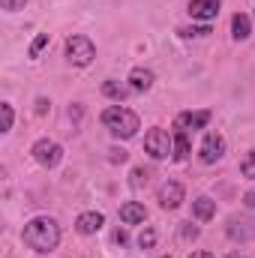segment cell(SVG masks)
Returning <instances> with one entry per match:
<instances>
[{"mask_svg":"<svg viewBox=\"0 0 255 258\" xmlns=\"http://www.w3.org/2000/svg\"><path fill=\"white\" fill-rule=\"evenodd\" d=\"M30 153H33V159H36L42 168H57L60 159H63V147H60L57 141H51V138H39Z\"/></svg>","mask_w":255,"mask_h":258,"instance_id":"cell-5","label":"cell"},{"mask_svg":"<svg viewBox=\"0 0 255 258\" xmlns=\"http://www.w3.org/2000/svg\"><path fill=\"white\" fill-rule=\"evenodd\" d=\"M192 213H195V219L207 222V219H213V216H216V204H213L207 195H201V198H195V201H192Z\"/></svg>","mask_w":255,"mask_h":258,"instance_id":"cell-14","label":"cell"},{"mask_svg":"<svg viewBox=\"0 0 255 258\" xmlns=\"http://www.w3.org/2000/svg\"><path fill=\"white\" fill-rule=\"evenodd\" d=\"M183 237H192V240H195V237H198V228H189V225H183Z\"/></svg>","mask_w":255,"mask_h":258,"instance_id":"cell-26","label":"cell"},{"mask_svg":"<svg viewBox=\"0 0 255 258\" xmlns=\"http://www.w3.org/2000/svg\"><path fill=\"white\" fill-rule=\"evenodd\" d=\"M0 108H3V132H9V129H12V120H15V111H12L9 102H3Z\"/></svg>","mask_w":255,"mask_h":258,"instance_id":"cell-22","label":"cell"},{"mask_svg":"<svg viewBox=\"0 0 255 258\" xmlns=\"http://www.w3.org/2000/svg\"><path fill=\"white\" fill-rule=\"evenodd\" d=\"M45 108H48V102H45V99H39V102H36V114H45Z\"/></svg>","mask_w":255,"mask_h":258,"instance_id":"cell-28","label":"cell"},{"mask_svg":"<svg viewBox=\"0 0 255 258\" xmlns=\"http://www.w3.org/2000/svg\"><path fill=\"white\" fill-rule=\"evenodd\" d=\"M228 258H243V255H237V252H231V255H228Z\"/></svg>","mask_w":255,"mask_h":258,"instance_id":"cell-30","label":"cell"},{"mask_svg":"<svg viewBox=\"0 0 255 258\" xmlns=\"http://www.w3.org/2000/svg\"><path fill=\"white\" fill-rule=\"evenodd\" d=\"M144 150L153 156V159H168V153L174 156V138L165 132V129H150L144 135Z\"/></svg>","mask_w":255,"mask_h":258,"instance_id":"cell-4","label":"cell"},{"mask_svg":"<svg viewBox=\"0 0 255 258\" xmlns=\"http://www.w3.org/2000/svg\"><path fill=\"white\" fill-rule=\"evenodd\" d=\"M138 246H141V249H153V246H156V231H153V228H144V231L138 234Z\"/></svg>","mask_w":255,"mask_h":258,"instance_id":"cell-20","label":"cell"},{"mask_svg":"<svg viewBox=\"0 0 255 258\" xmlns=\"http://www.w3.org/2000/svg\"><path fill=\"white\" fill-rule=\"evenodd\" d=\"M249 33H252V21H249V15L237 12V15L231 18V36L243 42V39H249Z\"/></svg>","mask_w":255,"mask_h":258,"instance_id":"cell-13","label":"cell"},{"mask_svg":"<svg viewBox=\"0 0 255 258\" xmlns=\"http://www.w3.org/2000/svg\"><path fill=\"white\" fill-rule=\"evenodd\" d=\"M222 153H225V138L219 135V132H207L204 135V141H201V162L204 165H213V162H219L222 159Z\"/></svg>","mask_w":255,"mask_h":258,"instance_id":"cell-6","label":"cell"},{"mask_svg":"<svg viewBox=\"0 0 255 258\" xmlns=\"http://www.w3.org/2000/svg\"><path fill=\"white\" fill-rule=\"evenodd\" d=\"M120 219H123L126 225H138V222L147 219V207L138 204V201H126V204L120 207Z\"/></svg>","mask_w":255,"mask_h":258,"instance_id":"cell-12","label":"cell"},{"mask_svg":"<svg viewBox=\"0 0 255 258\" xmlns=\"http://www.w3.org/2000/svg\"><path fill=\"white\" fill-rule=\"evenodd\" d=\"M210 117H213V111H207V108H201V111H180L177 117H174V129H183V132H195V129H204L210 123Z\"/></svg>","mask_w":255,"mask_h":258,"instance_id":"cell-7","label":"cell"},{"mask_svg":"<svg viewBox=\"0 0 255 258\" xmlns=\"http://www.w3.org/2000/svg\"><path fill=\"white\" fill-rule=\"evenodd\" d=\"M240 174L249 177V180H255V147L243 156V162H240Z\"/></svg>","mask_w":255,"mask_h":258,"instance_id":"cell-17","label":"cell"},{"mask_svg":"<svg viewBox=\"0 0 255 258\" xmlns=\"http://www.w3.org/2000/svg\"><path fill=\"white\" fill-rule=\"evenodd\" d=\"M66 57H69L72 66H87V63H93L96 48H93V42L87 36H69L66 39Z\"/></svg>","mask_w":255,"mask_h":258,"instance_id":"cell-3","label":"cell"},{"mask_svg":"<svg viewBox=\"0 0 255 258\" xmlns=\"http://www.w3.org/2000/svg\"><path fill=\"white\" fill-rule=\"evenodd\" d=\"M102 126L108 129L114 138H132L138 132V126H141V120H138L135 111H129L123 105H111V108L102 111Z\"/></svg>","mask_w":255,"mask_h":258,"instance_id":"cell-2","label":"cell"},{"mask_svg":"<svg viewBox=\"0 0 255 258\" xmlns=\"http://www.w3.org/2000/svg\"><path fill=\"white\" fill-rule=\"evenodd\" d=\"M147 180H150V171H147V168H135L132 177H129V186H132V189H141Z\"/></svg>","mask_w":255,"mask_h":258,"instance_id":"cell-18","label":"cell"},{"mask_svg":"<svg viewBox=\"0 0 255 258\" xmlns=\"http://www.w3.org/2000/svg\"><path fill=\"white\" fill-rule=\"evenodd\" d=\"M129 87H132L135 93L150 90V87H153V72H150V69H144V66H135V69L129 72Z\"/></svg>","mask_w":255,"mask_h":258,"instance_id":"cell-11","label":"cell"},{"mask_svg":"<svg viewBox=\"0 0 255 258\" xmlns=\"http://www.w3.org/2000/svg\"><path fill=\"white\" fill-rule=\"evenodd\" d=\"M102 93H105L108 99H117V102H120V99H126L129 93H135V90L126 87V84H117V81H105V84H102Z\"/></svg>","mask_w":255,"mask_h":258,"instance_id":"cell-16","label":"cell"},{"mask_svg":"<svg viewBox=\"0 0 255 258\" xmlns=\"http://www.w3.org/2000/svg\"><path fill=\"white\" fill-rule=\"evenodd\" d=\"M162 258H171V255H162Z\"/></svg>","mask_w":255,"mask_h":258,"instance_id":"cell-31","label":"cell"},{"mask_svg":"<svg viewBox=\"0 0 255 258\" xmlns=\"http://www.w3.org/2000/svg\"><path fill=\"white\" fill-rule=\"evenodd\" d=\"M45 45H48V33H39V36L33 39V45H30V57L36 60V57L42 54V48H45Z\"/></svg>","mask_w":255,"mask_h":258,"instance_id":"cell-21","label":"cell"},{"mask_svg":"<svg viewBox=\"0 0 255 258\" xmlns=\"http://www.w3.org/2000/svg\"><path fill=\"white\" fill-rule=\"evenodd\" d=\"M174 159L177 162L189 159V132L183 129H174Z\"/></svg>","mask_w":255,"mask_h":258,"instance_id":"cell-15","label":"cell"},{"mask_svg":"<svg viewBox=\"0 0 255 258\" xmlns=\"http://www.w3.org/2000/svg\"><path fill=\"white\" fill-rule=\"evenodd\" d=\"M183 183H177V180H165L162 186H159V204L165 207V210H174V207H180L183 204Z\"/></svg>","mask_w":255,"mask_h":258,"instance_id":"cell-8","label":"cell"},{"mask_svg":"<svg viewBox=\"0 0 255 258\" xmlns=\"http://www.w3.org/2000/svg\"><path fill=\"white\" fill-rule=\"evenodd\" d=\"M243 204H246V207H255V192H246V195H243Z\"/></svg>","mask_w":255,"mask_h":258,"instance_id":"cell-27","label":"cell"},{"mask_svg":"<svg viewBox=\"0 0 255 258\" xmlns=\"http://www.w3.org/2000/svg\"><path fill=\"white\" fill-rule=\"evenodd\" d=\"M24 3H27V0H0V6H3L6 12H18V9H24Z\"/></svg>","mask_w":255,"mask_h":258,"instance_id":"cell-23","label":"cell"},{"mask_svg":"<svg viewBox=\"0 0 255 258\" xmlns=\"http://www.w3.org/2000/svg\"><path fill=\"white\" fill-rule=\"evenodd\" d=\"M189 15L201 21H213L219 15V0H189Z\"/></svg>","mask_w":255,"mask_h":258,"instance_id":"cell-9","label":"cell"},{"mask_svg":"<svg viewBox=\"0 0 255 258\" xmlns=\"http://www.w3.org/2000/svg\"><path fill=\"white\" fill-rule=\"evenodd\" d=\"M126 150H111V162H126Z\"/></svg>","mask_w":255,"mask_h":258,"instance_id":"cell-24","label":"cell"},{"mask_svg":"<svg viewBox=\"0 0 255 258\" xmlns=\"http://www.w3.org/2000/svg\"><path fill=\"white\" fill-rule=\"evenodd\" d=\"M114 240H117V243L123 246V243H126V240H129V234H126V231H123V228H117V231H114Z\"/></svg>","mask_w":255,"mask_h":258,"instance_id":"cell-25","label":"cell"},{"mask_svg":"<svg viewBox=\"0 0 255 258\" xmlns=\"http://www.w3.org/2000/svg\"><path fill=\"white\" fill-rule=\"evenodd\" d=\"M189 258H213V255H210V252H204V249H201V252H192Z\"/></svg>","mask_w":255,"mask_h":258,"instance_id":"cell-29","label":"cell"},{"mask_svg":"<svg viewBox=\"0 0 255 258\" xmlns=\"http://www.w3.org/2000/svg\"><path fill=\"white\" fill-rule=\"evenodd\" d=\"M177 33H180V36H186V39H201V36H207V33H213V30L204 24V27H180Z\"/></svg>","mask_w":255,"mask_h":258,"instance_id":"cell-19","label":"cell"},{"mask_svg":"<svg viewBox=\"0 0 255 258\" xmlns=\"http://www.w3.org/2000/svg\"><path fill=\"white\" fill-rule=\"evenodd\" d=\"M102 222H105V216H102V213L87 210V213H81V216L75 219V231H78V234H96V231L102 228Z\"/></svg>","mask_w":255,"mask_h":258,"instance_id":"cell-10","label":"cell"},{"mask_svg":"<svg viewBox=\"0 0 255 258\" xmlns=\"http://www.w3.org/2000/svg\"><path fill=\"white\" fill-rule=\"evenodd\" d=\"M24 243L33 252H51L60 243V225L51 216H36L24 225Z\"/></svg>","mask_w":255,"mask_h":258,"instance_id":"cell-1","label":"cell"}]
</instances>
